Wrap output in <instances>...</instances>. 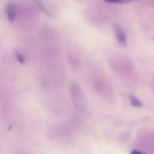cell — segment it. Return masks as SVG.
<instances>
[{"mask_svg": "<svg viewBox=\"0 0 154 154\" xmlns=\"http://www.w3.org/2000/svg\"><path fill=\"white\" fill-rule=\"evenodd\" d=\"M16 6L14 3L9 2L5 6V14L10 23H13L16 17Z\"/></svg>", "mask_w": 154, "mask_h": 154, "instance_id": "6da1fadb", "label": "cell"}, {"mask_svg": "<svg viewBox=\"0 0 154 154\" xmlns=\"http://www.w3.org/2000/svg\"><path fill=\"white\" fill-rule=\"evenodd\" d=\"M129 102L132 106L135 107V108H142L143 104L136 96L134 95H130L129 96Z\"/></svg>", "mask_w": 154, "mask_h": 154, "instance_id": "3957f363", "label": "cell"}, {"mask_svg": "<svg viewBox=\"0 0 154 154\" xmlns=\"http://www.w3.org/2000/svg\"><path fill=\"white\" fill-rule=\"evenodd\" d=\"M33 1H34V2L35 3L36 5L38 7V8L40 9V10L42 11L45 15H47V16H51V13L49 12V11H48L47 8L45 7L44 3L42 2V0H33Z\"/></svg>", "mask_w": 154, "mask_h": 154, "instance_id": "277c9868", "label": "cell"}, {"mask_svg": "<svg viewBox=\"0 0 154 154\" xmlns=\"http://www.w3.org/2000/svg\"><path fill=\"white\" fill-rule=\"evenodd\" d=\"M104 1L108 3H121V4H123V3H129L132 2H136L138 1V0H104Z\"/></svg>", "mask_w": 154, "mask_h": 154, "instance_id": "5b68a950", "label": "cell"}, {"mask_svg": "<svg viewBox=\"0 0 154 154\" xmlns=\"http://www.w3.org/2000/svg\"><path fill=\"white\" fill-rule=\"evenodd\" d=\"M15 56H16L17 60H18V62H19L20 63H21V64L25 63L26 62L25 57H24V56L23 55V54H21L20 52H16L15 53Z\"/></svg>", "mask_w": 154, "mask_h": 154, "instance_id": "8992f818", "label": "cell"}, {"mask_svg": "<svg viewBox=\"0 0 154 154\" xmlns=\"http://www.w3.org/2000/svg\"><path fill=\"white\" fill-rule=\"evenodd\" d=\"M115 35L117 37V42L121 46L126 47L127 42H126V33L123 31V29L120 26H117L115 28Z\"/></svg>", "mask_w": 154, "mask_h": 154, "instance_id": "7a4b0ae2", "label": "cell"}, {"mask_svg": "<svg viewBox=\"0 0 154 154\" xmlns=\"http://www.w3.org/2000/svg\"><path fill=\"white\" fill-rule=\"evenodd\" d=\"M131 154H143V153H141V152H139V151H137V150H133V151H132Z\"/></svg>", "mask_w": 154, "mask_h": 154, "instance_id": "52a82bcc", "label": "cell"}]
</instances>
